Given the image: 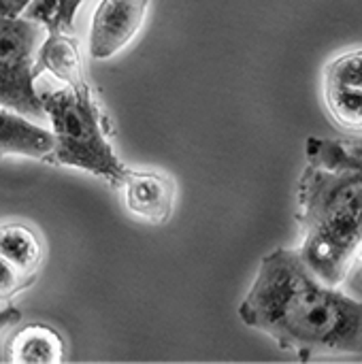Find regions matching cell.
Listing matches in <instances>:
<instances>
[{
    "instance_id": "cell-8",
    "label": "cell",
    "mask_w": 362,
    "mask_h": 364,
    "mask_svg": "<svg viewBox=\"0 0 362 364\" xmlns=\"http://www.w3.org/2000/svg\"><path fill=\"white\" fill-rule=\"evenodd\" d=\"M51 151L53 134L49 130L41 128L13 109L0 107V158L26 156L49 162Z\"/></svg>"
},
{
    "instance_id": "cell-14",
    "label": "cell",
    "mask_w": 362,
    "mask_h": 364,
    "mask_svg": "<svg viewBox=\"0 0 362 364\" xmlns=\"http://www.w3.org/2000/svg\"><path fill=\"white\" fill-rule=\"evenodd\" d=\"M32 4V0H0V15L2 17H19L26 13V9Z\"/></svg>"
},
{
    "instance_id": "cell-5",
    "label": "cell",
    "mask_w": 362,
    "mask_h": 364,
    "mask_svg": "<svg viewBox=\"0 0 362 364\" xmlns=\"http://www.w3.org/2000/svg\"><path fill=\"white\" fill-rule=\"evenodd\" d=\"M324 102L339 128L362 132V49L346 51L326 64Z\"/></svg>"
},
{
    "instance_id": "cell-11",
    "label": "cell",
    "mask_w": 362,
    "mask_h": 364,
    "mask_svg": "<svg viewBox=\"0 0 362 364\" xmlns=\"http://www.w3.org/2000/svg\"><path fill=\"white\" fill-rule=\"evenodd\" d=\"M0 256L26 275H36L45 247L41 237L26 224L0 226Z\"/></svg>"
},
{
    "instance_id": "cell-13",
    "label": "cell",
    "mask_w": 362,
    "mask_h": 364,
    "mask_svg": "<svg viewBox=\"0 0 362 364\" xmlns=\"http://www.w3.org/2000/svg\"><path fill=\"white\" fill-rule=\"evenodd\" d=\"M36 275H26L17 267H13L6 258L0 256V303L11 301L15 294H19L23 288H28L34 282Z\"/></svg>"
},
{
    "instance_id": "cell-9",
    "label": "cell",
    "mask_w": 362,
    "mask_h": 364,
    "mask_svg": "<svg viewBox=\"0 0 362 364\" xmlns=\"http://www.w3.org/2000/svg\"><path fill=\"white\" fill-rule=\"evenodd\" d=\"M43 70H49L66 85H77L85 81L79 43L70 36V32H47L36 53V75H41Z\"/></svg>"
},
{
    "instance_id": "cell-12",
    "label": "cell",
    "mask_w": 362,
    "mask_h": 364,
    "mask_svg": "<svg viewBox=\"0 0 362 364\" xmlns=\"http://www.w3.org/2000/svg\"><path fill=\"white\" fill-rule=\"evenodd\" d=\"M83 0H32L26 17L38 21L47 32H70Z\"/></svg>"
},
{
    "instance_id": "cell-1",
    "label": "cell",
    "mask_w": 362,
    "mask_h": 364,
    "mask_svg": "<svg viewBox=\"0 0 362 364\" xmlns=\"http://www.w3.org/2000/svg\"><path fill=\"white\" fill-rule=\"evenodd\" d=\"M239 318L303 363L362 354V301L320 279L297 250L277 247L260 260Z\"/></svg>"
},
{
    "instance_id": "cell-7",
    "label": "cell",
    "mask_w": 362,
    "mask_h": 364,
    "mask_svg": "<svg viewBox=\"0 0 362 364\" xmlns=\"http://www.w3.org/2000/svg\"><path fill=\"white\" fill-rule=\"evenodd\" d=\"M117 188H122L124 207L130 215L149 224H166L171 220L175 181L169 175L156 171H132L126 166Z\"/></svg>"
},
{
    "instance_id": "cell-2",
    "label": "cell",
    "mask_w": 362,
    "mask_h": 364,
    "mask_svg": "<svg viewBox=\"0 0 362 364\" xmlns=\"http://www.w3.org/2000/svg\"><path fill=\"white\" fill-rule=\"evenodd\" d=\"M297 190V252L320 279L341 286L362 247V136H309Z\"/></svg>"
},
{
    "instance_id": "cell-10",
    "label": "cell",
    "mask_w": 362,
    "mask_h": 364,
    "mask_svg": "<svg viewBox=\"0 0 362 364\" xmlns=\"http://www.w3.org/2000/svg\"><path fill=\"white\" fill-rule=\"evenodd\" d=\"M64 358L62 337L45 326L30 324L11 341V360L17 364H58Z\"/></svg>"
},
{
    "instance_id": "cell-16",
    "label": "cell",
    "mask_w": 362,
    "mask_h": 364,
    "mask_svg": "<svg viewBox=\"0 0 362 364\" xmlns=\"http://www.w3.org/2000/svg\"><path fill=\"white\" fill-rule=\"evenodd\" d=\"M358 258H361V262H362V247H361V254H358Z\"/></svg>"
},
{
    "instance_id": "cell-15",
    "label": "cell",
    "mask_w": 362,
    "mask_h": 364,
    "mask_svg": "<svg viewBox=\"0 0 362 364\" xmlns=\"http://www.w3.org/2000/svg\"><path fill=\"white\" fill-rule=\"evenodd\" d=\"M19 320H21V311H19L17 307H13V305L2 307V309H0V335H2L6 328L15 326Z\"/></svg>"
},
{
    "instance_id": "cell-3",
    "label": "cell",
    "mask_w": 362,
    "mask_h": 364,
    "mask_svg": "<svg viewBox=\"0 0 362 364\" xmlns=\"http://www.w3.org/2000/svg\"><path fill=\"white\" fill-rule=\"evenodd\" d=\"M41 102L53 134L49 162L92 173L117 186L126 166L113 151L107 134V117L87 81L43 92Z\"/></svg>"
},
{
    "instance_id": "cell-6",
    "label": "cell",
    "mask_w": 362,
    "mask_h": 364,
    "mask_svg": "<svg viewBox=\"0 0 362 364\" xmlns=\"http://www.w3.org/2000/svg\"><path fill=\"white\" fill-rule=\"evenodd\" d=\"M151 0H100L90 28V55L109 60L141 30Z\"/></svg>"
},
{
    "instance_id": "cell-4",
    "label": "cell",
    "mask_w": 362,
    "mask_h": 364,
    "mask_svg": "<svg viewBox=\"0 0 362 364\" xmlns=\"http://www.w3.org/2000/svg\"><path fill=\"white\" fill-rule=\"evenodd\" d=\"M47 30L26 17L0 15V107L26 117H43L41 94L34 87L36 53Z\"/></svg>"
}]
</instances>
